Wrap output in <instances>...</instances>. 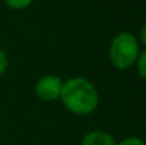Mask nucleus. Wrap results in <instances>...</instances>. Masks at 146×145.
I'll list each match as a JSON object with an SVG mask.
<instances>
[{
  "label": "nucleus",
  "mask_w": 146,
  "mask_h": 145,
  "mask_svg": "<svg viewBox=\"0 0 146 145\" xmlns=\"http://www.w3.org/2000/svg\"><path fill=\"white\" fill-rule=\"evenodd\" d=\"M136 68H138V74H139L143 80H146V48L142 53H139V55H138Z\"/></svg>",
  "instance_id": "39448f33"
},
{
  "label": "nucleus",
  "mask_w": 146,
  "mask_h": 145,
  "mask_svg": "<svg viewBox=\"0 0 146 145\" xmlns=\"http://www.w3.org/2000/svg\"><path fill=\"white\" fill-rule=\"evenodd\" d=\"M64 107L75 115H90L99 102L97 87L84 77H72L62 84L61 97Z\"/></svg>",
  "instance_id": "f257e3e1"
},
{
  "label": "nucleus",
  "mask_w": 146,
  "mask_h": 145,
  "mask_svg": "<svg viewBox=\"0 0 146 145\" xmlns=\"http://www.w3.org/2000/svg\"><path fill=\"white\" fill-rule=\"evenodd\" d=\"M62 80L58 76H44L36 83V94L41 101L51 102L55 101L61 97V90H62Z\"/></svg>",
  "instance_id": "7ed1b4c3"
},
{
  "label": "nucleus",
  "mask_w": 146,
  "mask_h": 145,
  "mask_svg": "<svg viewBox=\"0 0 146 145\" xmlns=\"http://www.w3.org/2000/svg\"><path fill=\"white\" fill-rule=\"evenodd\" d=\"M139 55V43L132 33L123 31L116 34L109 46V60L118 70L131 68Z\"/></svg>",
  "instance_id": "f03ea898"
},
{
  "label": "nucleus",
  "mask_w": 146,
  "mask_h": 145,
  "mask_svg": "<svg viewBox=\"0 0 146 145\" xmlns=\"http://www.w3.org/2000/svg\"><path fill=\"white\" fill-rule=\"evenodd\" d=\"M116 145H146V142H143L141 138H136V137H129V138L122 140L119 144H116Z\"/></svg>",
  "instance_id": "6e6552de"
},
{
  "label": "nucleus",
  "mask_w": 146,
  "mask_h": 145,
  "mask_svg": "<svg viewBox=\"0 0 146 145\" xmlns=\"http://www.w3.org/2000/svg\"><path fill=\"white\" fill-rule=\"evenodd\" d=\"M139 40H141V43L146 47V24L142 26V29H141V31H139Z\"/></svg>",
  "instance_id": "1a4fd4ad"
},
{
  "label": "nucleus",
  "mask_w": 146,
  "mask_h": 145,
  "mask_svg": "<svg viewBox=\"0 0 146 145\" xmlns=\"http://www.w3.org/2000/svg\"><path fill=\"white\" fill-rule=\"evenodd\" d=\"M7 67H9V58H7V54L4 53V50L0 48V77L7 71Z\"/></svg>",
  "instance_id": "0eeeda50"
},
{
  "label": "nucleus",
  "mask_w": 146,
  "mask_h": 145,
  "mask_svg": "<svg viewBox=\"0 0 146 145\" xmlns=\"http://www.w3.org/2000/svg\"><path fill=\"white\" fill-rule=\"evenodd\" d=\"M81 145H116V141L109 132L91 131L82 138Z\"/></svg>",
  "instance_id": "20e7f679"
},
{
  "label": "nucleus",
  "mask_w": 146,
  "mask_h": 145,
  "mask_svg": "<svg viewBox=\"0 0 146 145\" xmlns=\"http://www.w3.org/2000/svg\"><path fill=\"white\" fill-rule=\"evenodd\" d=\"M4 3L10 7V9H14V10H23L26 7H29L33 0H4Z\"/></svg>",
  "instance_id": "423d86ee"
}]
</instances>
